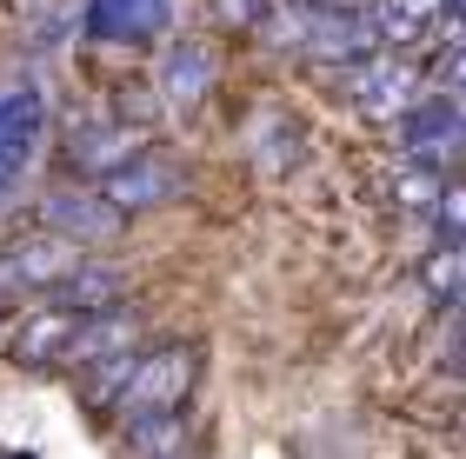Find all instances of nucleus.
Segmentation results:
<instances>
[{
    "instance_id": "obj_7",
    "label": "nucleus",
    "mask_w": 466,
    "mask_h": 459,
    "mask_svg": "<svg viewBox=\"0 0 466 459\" xmlns=\"http://www.w3.org/2000/svg\"><path fill=\"white\" fill-rule=\"evenodd\" d=\"M40 134H47V94L34 80H7L0 87V186L20 180V166L40 147Z\"/></svg>"
},
{
    "instance_id": "obj_11",
    "label": "nucleus",
    "mask_w": 466,
    "mask_h": 459,
    "mask_svg": "<svg viewBox=\"0 0 466 459\" xmlns=\"http://www.w3.org/2000/svg\"><path fill=\"white\" fill-rule=\"evenodd\" d=\"M74 333H80V313L54 306V300H40V306L27 313V320H20V333H14V360H20V366H47V360H67Z\"/></svg>"
},
{
    "instance_id": "obj_8",
    "label": "nucleus",
    "mask_w": 466,
    "mask_h": 459,
    "mask_svg": "<svg viewBox=\"0 0 466 459\" xmlns=\"http://www.w3.org/2000/svg\"><path fill=\"white\" fill-rule=\"evenodd\" d=\"M107 186V200L120 206V214H154V206H174L187 200V174L167 154H140V160H127L120 174L100 180Z\"/></svg>"
},
{
    "instance_id": "obj_6",
    "label": "nucleus",
    "mask_w": 466,
    "mask_h": 459,
    "mask_svg": "<svg viewBox=\"0 0 466 459\" xmlns=\"http://www.w3.org/2000/svg\"><path fill=\"white\" fill-rule=\"evenodd\" d=\"M147 154V140H140V127H127V120H74L67 127V147H60V160L74 166L80 180H107V174H120L127 160H140Z\"/></svg>"
},
{
    "instance_id": "obj_9",
    "label": "nucleus",
    "mask_w": 466,
    "mask_h": 459,
    "mask_svg": "<svg viewBox=\"0 0 466 459\" xmlns=\"http://www.w3.org/2000/svg\"><path fill=\"white\" fill-rule=\"evenodd\" d=\"M214 74H220V54L207 47V40H174L160 60V107H174V114H194L207 94H214Z\"/></svg>"
},
{
    "instance_id": "obj_17",
    "label": "nucleus",
    "mask_w": 466,
    "mask_h": 459,
    "mask_svg": "<svg viewBox=\"0 0 466 459\" xmlns=\"http://www.w3.org/2000/svg\"><path fill=\"white\" fill-rule=\"evenodd\" d=\"M447 313H453V320H466V286H460V294L447 300Z\"/></svg>"
},
{
    "instance_id": "obj_4",
    "label": "nucleus",
    "mask_w": 466,
    "mask_h": 459,
    "mask_svg": "<svg viewBox=\"0 0 466 459\" xmlns=\"http://www.w3.org/2000/svg\"><path fill=\"white\" fill-rule=\"evenodd\" d=\"M40 226H47V234H67L80 246H107L127 226V214L107 200V186L80 180V186H54V194L40 200Z\"/></svg>"
},
{
    "instance_id": "obj_13",
    "label": "nucleus",
    "mask_w": 466,
    "mask_h": 459,
    "mask_svg": "<svg viewBox=\"0 0 466 459\" xmlns=\"http://www.w3.org/2000/svg\"><path fill=\"white\" fill-rule=\"evenodd\" d=\"M47 300L87 320V313H107V306H120V274H114V266H94V260H87L80 274H67V280H60Z\"/></svg>"
},
{
    "instance_id": "obj_2",
    "label": "nucleus",
    "mask_w": 466,
    "mask_h": 459,
    "mask_svg": "<svg viewBox=\"0 0 466 459\" xmlns=\"http://www.w3.org/2000/svg\"><path fill=\"white\" fill-rule=\"evenodd\" d=\"M347 80V94H353V107L380 120V127H400L407 114L427 107V74L413 67V60H400V54H367V60H353V67H340Z\"/></svg>"
},
{
    "instance_id": "obj_16",
    "label": "nucleus",
    "mask_w": 466,
    "mask_h": 459,
    "mask_svg": "<svg viewBox=\"0 0 466 459\" xmlns=\"http://www.w3.org/2000/svg\"><path fill=\"white\" fill-rule=\"evenodd\" d=\"M447 373L466 380V320H453V340H447Z\"/></svg>"
},
{
    "instance_id": "obj_5",
    "label": "nucleus",
    "mask_w": 466,
    "mask_h": 459,
    "mask_svg": "<svg viewBox=\"0 0 466 459\" xmlns=\"http://www.w3.org/2000/svg\"><path fill=\"white\" fill-rule=\"evenodd\" d=\"M174 27V0H87L80 7V34L94 47H147Z\"/></svg>"
},
{
    "instance_id": "obj_12",
    "label": "nucleus",
    "mask_w": 466,
    "mask_h": 459,
    "mask_svg": "<svg viewBox=\"0 0 466 459\" xmlns=\"http://www.w3.org/2000/svg\"><path fill=\"white\" fill-rule=\"evenodd\" d=\"M127 459H187V413H147L120 426Z\"/></svg>"
},
{
    "instance_id": "obj_15",
    "label": "nucleus",
    "mask_w": 466,
    "mask_h": 459,
    "mask_svg": "<svg viewBox=\"0 0 466 459\" xmlns=\"http://www.w3.org/2000/svg\"><path fill=\"white\" fill-rule=\"evenodd\" d=\"M433 220L447 226V234H466V180H453L447 194H440V206H433Z\"/></svg>"
},
{
    "instance_id": "obj_1",
    "label": "nucleus",
    "mask_w": 466,
    "mask_h": 459,
    "mask_svg": "<svg viewBox=\"0 0 466 459\" xmlns=\"http://www.w3.org/2000/svg\"><path fill=\"white\" fill-rule=\"evenodd\" d=\"M200 386V346H147L134 373H127V386L114 393V413H120V426L127 420H147V413H180L187 406V393Z\"/></svg>"
},
{
    "instance_id": "obj_3",
    "label": "nucleus",
    "mask_w": 466,
    "mask_h": 459,
    "mask_svg": "<svg viewBox=\"0 0 466 459\" xmlns=\"http://www.w3.org/2000/svg\"><path fill=\"white\" fill-rule=\"evenodd\" d=\"M80 266H87V246H80V240L47 234V226H40V234H20L7 254H0V306L27 300V294L47 300L67 274H80Z\"/></svg>"
},
{
    "instance_id": "obj_10",
    "label": "nucleus",
    "mask_w": 466,
    "mask_h": 459,
    "mask_svg": "<svg viewBox=\"0 0 466 459\" xmlns=\"http://www.w3.org/2000/svg\"><path fill=\"white\" fill-rule=\"evenodd\" d=\"M127 353H140V313L134 306H107V313H87L67 346V366H107V360H127Z\"/></svg>"
},
{
    "instance_id": "obj_14",
    "label": "nucleus",
    "mask_w": 466,
    "mask_h": 459,
    "mask_svg": "<svg viewBox=\"0 0 466 459\" xmlns=\"http://www.w3.org/2000/svg\"><path fill=\"white\" fill-rule=\"evenodd\" d=\"M420 280H427V294H433V300H453L460 286H466V234H453L447 246H440V254H427Z\"/></svg>"
}]
</instances>
